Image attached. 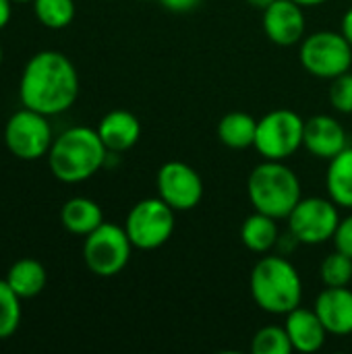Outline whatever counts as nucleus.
Returning a JSON list of instances; mask_svg holds the SVG:
<instances>
[{
    "label": "nucleus",
    "mask_w": 352,
    "mask_h": 354,
    "mask_svg": "<svg viewBox=\"0 0 352 354\" xmlns=\"http://www.w3.org/2000/svg\"><path fill=\"white\" fill-rule=\"evenodd\" d=\"M297 4H301L303 8L305 6H319V4H324V2H328V0H295Z\"/></svg>",
    "instance_id": "2f4dec72"
},
{
    "label": "nucleus",
    "mask_w": 352,
    "mask_h": 354,
    "mask_svg": "<svg viewBox=\"0 0 352 354\" xmlns=\"http://www.w3.org/2000/svg\"><path fill=\"white\" fill-rule=\"evenodd\" d=\"M12 2H27V0H12Z\"/></svg>",
    "instance_id": "473e14b6"
},
{
    "label": "nucleus",
    "mask_w": 352,
    "mask_h": 354,
    "mask_svg": "<svg viewBox=\"0 0 352 354\" xmlns=\"http://www.w3.org/2000/svg\"><path fill=\"white\" fill-rule=\"evenodd\" d=\"M0 62H2V50H0Z\"/></svg>",
    "instance_id": "72a5a7b5"
},
{
    "label": "nucleus",
    "mask_w": 352,
    "mask_h": 354,
    "mask_svg": "<svg viewBox=\"0 0 352 354\" xmlns=\"http://www.w3.org/2000/svg\"><path fill=\"white\" fill-rule=\"evenodd\" d=\"M317 317L332 336H351L352 334V290L349 286L330 288L326 286L313 305Z\"/></svg>",
    "instance_id": "4468645a"
},
{
    "label": "nucleus",
    "mask_w": 352,
    "mask_h": 354,
    "mask_svg": "<svg viewBox=\"0 0 352 354\" xmlns=\"http://www.w3.org/2000/svg\"><path fill=\"white\" fill-rule=\"evenodd\" d=\"M303 147L319 160H332L349 147V135L342 122L330 114H315L305 120Z\"/></svg>",
    "instance_id": "ddd939ff"
},
{
    "label": "nucleus",
    "mask_w": 352,
    "mask_h": 354,
    "mask_svg": "<svg viewBox=\"0 0 352 354\" xmlns=\"http://www.w3.org/2000/svg\"><path fill=\"white\" fill-rule=\"evenodd\" d=\"M334 247L352 259V212L340 220L338 230L334 234Z\"/></svg>",
    "instance_id": "bb28decb"
},
{
    "label": "nucleus",
    "mask_w": 352,
    "mask_h": 354,
    "mask_svg": "<svg viewBox=\"0 0 352 354\" xmlns=\"http://www.w3.org/2000/svg\"><path fill=\"white\" fill-rule=\"evenodd\" d=\"M145 2H151V0H145ZM158 2H160V0H158Z\"/></svg>",
    "instance_id": "f704fd0d"
},
{
    "label": "nucleus",
    "mask_w": 352,
    "mask_h": 354,
    "mask_svg": "<svg viewBox=\"0 0 352 354\" xmlns=\"http://www.w3.org/2000/svg\"><path fill=\"white\" fill-rule=\"evenodd\" d=\"M33 10L37 21L50 29H64L75 19L73 0H33Z\"/></svg>",
    "instance_id": "4be33fe9"
},
{
    "label": "nucleus",
    "mask_w": 352,
    "mask_h": 354,
    "mask_svg": "<svg viewBox=\"0 0 352 354\" xmlns=\"http://www.w3.org/2000/svg\"><path fill=\"white\" fill-rule=\"evenodd\" d=\"M158 197H162L174 212H191L203 199V180L199 172L180 162L170 160L160 166L156 176Z\"/></svg>",
    "instance_id": "9b49d317"
},
{
    "label": "nucleus",
    "mask_w": 352,
    "mask_h": 354,
    "mask_svg": "<svg viewBox=\"0 0 352 354\" xmlns=\"http://www.w3.org/2000/svg\"><path fill=\"white\" fill-rule=\"evenodd\" d=\"M319 278L324 286L330 288H340V286H351L352 282V259L344 255L342 251H334L326 255V259L319 266Z\"/></svg>",
    "instance_id": "b1692460"
},
{
    "label": "nucleus",
    "mask_w": 352,
    "mask_h": 354,
    "mask_svg": "<svg viewBox=\"0 0 352 354\" xmlns=\"http://www.w3.org/2000/svg\"><path fill=\"white\" fill-rule=\"evenodd\" d=\"M340 31L342 35L351 41L352 46V6L342 15V21H340Z\"/></svg>",
    "instance_id": "c85d7f7f"
},
{
    "label": "nucleus",
    "mask_w": 352,
    "mask_h": 354,
    "mask_svg": "<svg viewBox=\"0 0 352 354\" xmlns=\"http://www.w3.org/2000/svg\"><path fill=\"white\" fill-rule=\"evenodd\" d=\"M95 131L108 151L122 153L137 145L141 137V122L129 110H112L106 116H102Z\"/></svg>",
    "instance_id": "dca6fc26"
},
{
    "label": "nucleus",
    "mask_w": 352,
    "mask_h": 354,
    "mask_svg": "<svg viewBox=\"0 0 352 354\" xmlns=\"http://www.w3.org/2000/svg\"><path fill=\"white\" fill-rule=\"evenodd\" d=\"M255 133H257V118L241 110L224 114L218 122V139L230 149L253 147Z\"/></svg>",
    "instance_id": "aec40b11"
},
{
    "label": "nucleus",
    "mask_w": 352,
    "mask_h": 354,
    "mask_svg": "<svg viewBox=\"0 0 352 354\" xmlns=\"http://www.w3.org/2000/svg\"><path fill=\"white\" fill-rule=\"evenodd\" d=\"M21 324V297L0 280V340L10 338Z\"/></svg>",
    "instance_id": "393cba45"
},
{
    "label": "nucleus",
    "mask_w": 352,
    "mask_h": 354,
    "mask_svg": "<svg viewBox=\"0 0 352 354\" xmlns=\"http://www.w3.org/2000/svg\"><path fill=\"white\" fill-rule=\"evenodd\" d=\"M133 249L135 247L124 226L104 222L85 236L83 261L91 274L100 278H112L127 268Z\"/></svg>",
    "instance_id": "6e6552de"
},
{
    "label": "nucleus",
    "mask_w": 352,
    "mask_h": 354,
    "mask_svg": "<svg viewBox=\"0 0 352 354\" xmlns=\"http://www.w3.org/2000/svg\"><path fill=\"white\" fill-rule=\"evenodd\" d=\"M261 12H263L261 19L263 31L272 44L290 48L303 41L307 19L301 4H297L295 0H274Z\"/></svg>",
    "instance_id": "f8f14e48"
},
{
    "label": "nucleus",
    "mask_w": 352,
    "mask_h": 354,
    "mask_svg": "<svg viewBox=\"0 0 352 354\" xmlns=\"http://www.w3.org/2000/svg\"><path fill=\"white\" fill-rule=\"evenodd\" d=\"M305 120L288 108H278L257 120L253 147L263 160L286 162L303 147Z\"/></svg>",
    "instance_id": "0eeeda50"
},
{
    "label": "nucleus",
    "mask_w": 352,
    "mask_h": 354,
    "mask_svg": "<svg viewBox=\"0 0 352 354\" xmlns=\"http://www.w3.org/2000/svg\"><path fill=\"white\" fill-rule=\"evenodd\" d=\"M253 354H290L293 342L284 326H263L251 340Z\"/></svg>",
    "instance_id": "5701e85b"
},
{
    "label": "nucleus",
    "mask_w": 352,
    "mask_h": 354,
    "mask_svg": "<svg viewBox=\"0 0 352 354\" xmlns=\"http://www.w3.org/2000/svg\"><path fill=\"white\" fill-rule=\"evenodd\" d=\"M176 212L162 197H147L137 201L124 220V230L139 251H156L164 247L176 226Z\"/></svg>",
    "instance_id": "39448f33"
},
{
    "label": "nucleus",
    "mask_w": 352,
    "mask_h": 354,
    "mask_svg": "<svg viewBox=\"0 0 352 354\" xmlns=\"http://www.w3.org/2000/svg\"><path fill=\"white\" fill-rule=\"evenodd\" d=\"M330 106L340 114H352V73H342L330 81Z\"/></svg>",
    "instance_id": "a878e982"
},
{
    "label": "nucleus",
    "mask_w": 352,
    "mask_h": 354,
    "mask_svg": "<svg viewBox=\"0 0 352 354\" xmlns=\"http://www.w3.org/2000/svg\"><path fill=\"white\" fill-rule=\"evenodd\" d=\"M241 241L251 253H257V255L272 253L280 241L278 220L261 212H253L251 216L245 218L241 226Z\"/></svg>",
    "instance_id": "f3484780"
},
{
    "label": "nucleus",
    "mask_w": 352,
    "mask_h": 354,
    "mask_svg": "<svg viewBox=\"0 0 352 354\" xmlns=\"http://www.w3.org/2000/svg\"><path fill=\"white\" fill-rule=\"evenodd\" d=\"M108 149L95 129L73 127L60 133L48 151L52 174L68 185L83 183L100 172L106 164Z\"/></svg>",
    "instance_id": "7ed1b4c3"
},
{
    "label": "nucleus",
    "mask_w": 352,
    "mask_h": 354,
    "mask_svg": "<svg viewBox=\"0 0 352 354\" xmlns=\"http://www.w3.org/2000/svg\"><path fill=\"white\" fill-rule=\"evenodd\" d=\"M60 222L62 226L77 236H87L93 232L100 224H104V212L102 207L87 197H73L68 199L60 209Z\"/></svg>",
    "instance_id": "6ab92c4d"
},
{
    "label": "nucleus",
    "mask_w": 352,
    "mask_h": 354,
    "mask_svg": "<svg viewBox=\"0 0 352 354\" xmlns=\"http://www.w3.org/2000/svg\"><path fill=\"white\" fill-rule=\"evenodd\" d=\"M326 193L342 209H352V147L328 160Z\"/></svg>",
    "instance_id": "a211bd4d"
},
{
    "label": "nucleus",
    "mask_w": 352,
    "mask_h": 354,
    "mask_svg": "<svg viewBox=\"0 0 352 354\" xmlns=\"http://www.w3.org/2000/svg\"><path fill=\"white\" fill-rule=\"evenodd\" d=\"M249 6H253V8H257V10H263V8H268L274 0H245Z\"/></svg>",
    "instance_id": "7c9ffc66"
},
{
    "label": "nucleus",
    "mask_w": 352,
    "mask_h": 354,
    "mask_svg": "<svg viewBox=\"0 0 352 354\" xmlns=\"http://www.w3.org/2000/svg\"><path fill=\"white\" fill-rule=\"evenodd\" d=\"M299 60L311 77L332 81L352 68V46L342 31H315L303 37Z\"/></svg>",
    "instance_id": "423d86ee"
},
{
    "label": "nucleus",
    "mask_w": 352,
    "mask_h": 354,
    "mask_svg": "<svg viewBox=\"0 0 352 354\" xmlns=\"http://www.w3.org/2000/svg\"><path fill=\"white\" fill-rule=\"evenodd\" d=\"M340 220V207L330 197H303L286 218L295 241L309 247L334 241Z\"/></svg>",
    "instance_id": "1a4fd4ad"
},
{
    "label": "nucleus",
    "mask_w": 352,
    "mask_h": 354,
    "mask_svg": "<svg viewBox=\"0 0 352 354\" xmlns=\"http://www.w3.org/2000/svg\"><path fill=\"white\" fill-rule=\"evenodd\" d=\"M249 290L253 303L270 315H286L303 301L301 274L282 253H266L253 266Z\"/></svg>",
    "instance_id": "f03ea898"
},
{
    "label": "nucleus",
    "mask_w": 352,
    "mask_h": 354,
    "mask_svg": "<svg viewBox=\"0 0 352 354\" xmlns=\"http://www.w3.org/2000/svg\"><path fill=\"white\" fill-rule=\"evenodd\" d=\"M8 286L21 297V299H33L46 288V268L35 259H19L10 266L6 272Z\"/></svg>",
    "instance_id": "412c9836"
},
{
    "label": "nucleus",
    "mask_w": 352,
    "mask_h": 354,
    "mask_svg": "<svg viewBox=\"0 0 352 354\" xmlns=\"http://www.w3.org/2000/svg\"><path fill=\"white\" fill-rule=\"evenodd\" d=\"M203 0H160V4L166 8V10H172V12H191L195 10Z\"/></svg>",
    "instance_id": "cd10ccee"
},
{
    "label": "nucleus",
    "mask_w": 352,
    "mask_h": 354,
    "mask_svg": "<svg viewBox=\"0 0 352 354\" xmlns=\"http://www.w3.org/2000/svg\"><path fill=\"white\" fill-rule=\"evenodd\" d=\"M284 328L288 332V338L293 342V348L297 353L311 354L324 348L328 340V330L317 317L315 309L297 307L290 313H286Z\"/></svg>",
    "instance_id": "2eb2a0df"
},
{
    "label": "nucleus",
    "mask_w": 352,
    "mask_h": 354,
    "mask_svg": "<svg viewBox=\"0 0 352 354\" xmlns=\"http://www.w3.org/2000/svg\"><path fill=\"white\" fill-rule=\"evenodd\" d=\"M19 95L25 108L46 116L68 110L79 95V75L75 64L62 52H37L23 68Z\"/></svg>",
    "instance_id": "f257e3e1"
},
{
    "label": "nucleus",
    "mask_w": 352,
    "mask_h": 354,
    "mask_svg": "<svg viewBox=\"0 0 352 354\" xmlns=\"http://www.w3.org/2000/svg\"><path fill=\"white\" fill-rule=\"evenodd\" d=\"M10 2L12 0H0V29L6 27V23L10 21Z\"/></svg>",
    "instance_id": "c756f323"
},
{
    "label": "nucleus",
    "mask_w": 352,
    "mask_h": 354,
    "mask_svg": "<svg viewBox=\"0 0 352 354\" xmlns=\"http://www.w3.org/2000/svg\"><path fill=\"white\" fill-rule=\"evenodd\" d=\"M247 195L255 212L286 220L303 199V187L297 172L280 160H263L247 178Z\"/></svg>",
    "instance_id": "20e7f679"
},
{
    "label": "nucleus",
    "mask_w": 352,
    "mask_h": 354,
    "mask_svg": "<svg viewBox=\"0 0 352 354\" xmlns=\"http://www.w3.org/2000/svg\"><path fill=\"white\" fill-rule=\"evenodd\" d=\"M52 129L48 116L31 108L15 112L4 127V143L19 160H39L52 147Z\"/></svg>",
    "instance_id": "9d476101"
}]
</instances>
